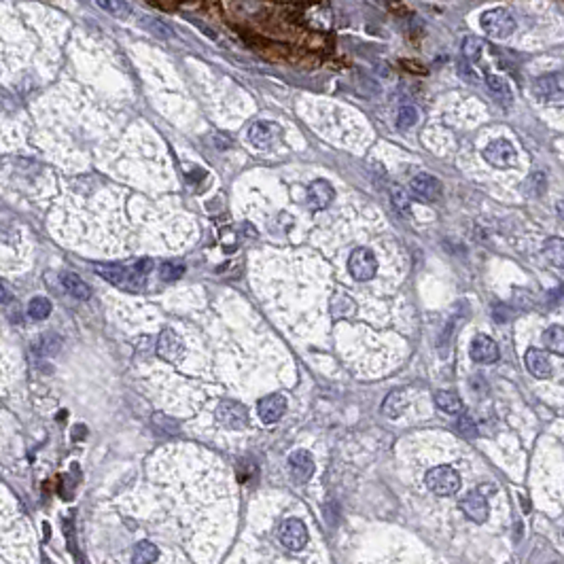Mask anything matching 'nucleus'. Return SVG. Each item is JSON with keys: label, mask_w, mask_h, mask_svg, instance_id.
Segmentation results:
<instances>
[{"label": "nucleus", "mask_w": 564, "mask_h": 564, "mask_svg": "<svg viewBox=\"0 0 564 564\" xmlns=\"http://www.w3.org/2000/svg\"><path fill=\"white\" fill-rule=\"evenodd\" d=\"M480 26L482 30L494 38V40H507L511 34L516 32V17L511 15L507 9H488L480 15Z\"/></svg>", "instance_id": "1"}, {"label": "nucleus", "mask_w": 564, "mask_h": 564, "mask_svg": "<svg viewBox=\"0 0 564 564\" xmlns=\"http://www.w3.org/2000/svg\"><path fill=\"white\" fill-rule=\"evenodd\" d=\"M93 272H98L102 278H107L111 284L130 289V291H138L142 287L144 274L134 268H125V266H117V264H107V266H93Z\"/></svg>", "instance_id": "2"}, {"label": "nucleus", "mask_w": 564, "mask_h": 564, "mask_svg": "<svg viewBox=\"0 0 564 564\" xmlns=\"http://www.w3.org/2000/svg\"><path fill=\"white\" fill-rule=\"evenodd\" d=\"M348 272L354 280L358 282H365V280H372L378 272V259L372 248H354L348 257Z\"/></svg>", "instance_id": "3"}, {"label": "nucleus", "mask_w": 564, "mask_h": 564, "mask_svg": "<svg viewBox=\"0 0 564 564\" xmlns=\"http://www.w3.org/2000/svg\"><path fill=\"white\" fill-rule=\"evenodd\" d=\"M427 486L431 492H435L437 496H450V494H456L458 488H460V475L456 473V469L448 467V465H439V467H433L427 478H425Z\"/></svg>", "instance_id": "4"}, {"label": "nucleus", "mask_w": 564, "mask_h": 564, "mask_svg": "<svg viewBox=\"0 0 564 564\" xmlns=\"http://www.w3.org/2000/svg\"><path fill=\"white\" fill-rule=\"evenodd\" d=\"M217 420L229 431H242L248 427V412L246 407L238 401L225 399L217 407Z\"/></svg>", "instance_id": "5"}, {"label": "nucleus", "mask_w": 564, "mask_h": 564, "mask_svg": "<svg viewBox=\"0 0 564 564\" xmlns=\"http://www.w3.org/2000/svg\"><path fill=\"white\" fill-rule=\"evenodd\" d=\"M484 160L494 168H511L518 160V151L509 140L498 138L484 148Z\"/></svg>", "instance_id": "6"}, {"label": "nucleus", "mask_w": 564, "mask_h": 564, "mask_svg": "<svg viewBox=\"0 0 564 564\" xmlns=\"http://www.w3.org/2000/svg\"><path fill=\"white\" fill-rule=\"evenodd\" d=\"M278 539L280 543L291 549V551H301L307 545V528L301 520L289 518L280 524L278 528Z\"/></svg>", "instance_id": "7"}, {"label": "nucleus", "mask_w": 564, "mask_h": 564, "mask_svg": "<svg viewBox=\"0 0 564 564\" xmlns=\"http://www.w3.org/2000/svg\"><path fill=\"white\" fill-rule=\"evenodd\" d=\"M280 134H282L280 128L272 121H257V123H252L246 132L248 142L254 144L257 148H270L274 142H278Z\"/></svg>", "instance_id": "8"}, {"label": "nucleus", "mask_w": 564, "mask_h": 564, "mask_svg": "<svg viewBox=\"0 0 564 564\" xmlns=\"http://www.w3.org/2000/svg\"><path fill=\"white\" fill-rule=\"evenodd\" d=\"M158 356L160 358H164V361H168V363H176L178 358L183 356V352H185V344H183V340L176 335V331L174 329H164L162 333H160V340H158Z\"/></svg>", "instance_id": "9"}, {"label": "nucleus", "mask_w": 564, "mask_h": 564, "mask_svg": "<svg viewBox=\"0 0 564 564\" xmlns=\"http://www.w3.org/2000/svg\"><path fill=\"white\" fill-rule=\"evenodd\" d=\"M257 412H259V418L266 422V425H276L284 412H287V399L276 392V395H270V397H264L257 405Z\"/></svg>", "instance_id": "10"}, {"label": "nucleus", "mask_w": 564, "mask_h": 564, "mask_svg": "<svg viewBox=\"0 0 564 564\" xmlns=\"http://www.w3.org/2000/svg\"><path fill=\"white\" fill-rule=\"evenodd\" d=\"M289 469H291V475L297 484H305L314 473V460H312L310 452H305V450L293 452L289 456Z\"/></svg>", "instance_id": "11"}, {"label": "nucleus", "mask_w": 564, "mask_h": 564, "mask_svg": "<svg viewBox=\"0 0 564 564\" xmlns=\"http://www.w3.org/2000/svg\"><path fill=\"white\" fill-rule=\"evenodd\" d=\"M409 189H412V193L416 195V197H420V199H425V201H435V199H439V195H441V191H443V187H441V183L433 176V174H416L414 178H412V183H409Z\"/></svg>", "instance_id": "12"}, {"label": "nucleus", "mask_w": 564, "mask_h": 564, "mask_svg": "<svg viewBox=\"0 0 564 564\" xmlns=\"http://www.w3.org/2000/svg\"><path fill=\"white\" fill-rule=\"evenodd\" d=\"M498 346L494 340H490L488 335H478L473 342H471V358L475 363H484V365H490V363H496L498 361Z\"/></svg>", "instance_id": "13"}, {"label": "nucleus", "mask_w": 564, "mask_h": 564, "mask_svg": "<svg viewBox=\"0 0 564 564\" xmlns=\"http://www.w3.org/2000/svg\"><path fill=\"white\" fill-rule=\"evenodd\" d=\"M524 363H526V369H528L535 378H539V380L551 378V361H549L547 354H545L543 350H539V348L526 350V354H524Z\"/></svg>", "instance_id": "14"}, {"label": "nucleus", "mask_w": 564, "mask_h": 564, "mask_svg": "<svg viewBox=\"0 0 564 564\" xmlns=\"http://www.w3.org/2000/svg\"><path fill=\"white\" fill-rule=\"evenodd\" d=\"M460 509H463V514L469 520H473L478 524L486 522V518H488V503L480 492H469L463 501H460Z\"/></svg>", "instance_id": "15"}, {"label": "nucleus", "mask_w": 564, "mask_h": 564, "mask_svg": "<svg viewBox=\"0 0 564 564\" xmlns=\"http://www.w3.org/2000/svg\"><path fill=\"white\" fill-rule=\"evenodd\" d=\"M333 195H335V191H333V187L327 183V181H314L312 185H310V189H307V201H310V206L314 208V211H323V208H327L329 204L333 201Z\"/></svg>", "instance_id": "16"}, {"label": "nucleus", "mask_w": 564, "mask_h": 564, "mask_svg": "<svg viewBox=\"0 0 564 564\" xmlns=\"http://www.w3.org/2000/svg\"><path fill=\"white\" fill-rule=\"evenodd\" d=\"M533 89H535V93L539 98L549 100V98H554V96H558V93L564 91V75H560V73L545 75V77H541V79L535 81V87Z\"/></svg>", "instance_id": "17"}, {"label": "nucleus", "mask_w": 564, "mask_h": 564, "mask_svg": "<svg viewBox=\"0 0 564 564\" xmlns=\"http://www.w3.org/2000/svg\"><path fill=\"white\" fill-rule=\"evenodd\" d=\"M486 85H488V91L492 93V98L498 102L501 107H511V102H514V93H511V87L503 77L486 75Z\"/></svg>", "instance_id": "18"}, {"label": "nucleus", "mask_w": 564, "mask_h": 564, "mask_svg": "<svg viewBox=\"0 0 564 564\" xmlns=\"http://www.w3.org/2000/svg\"><path fill=\"white\" fill-rule=\"evenodd\" d=\"M435 405L441 409V412H445V414H450V416L463 414V409H465L463 399H460V397H458L456 392H452V390H439V392L435 395Z\"/></svg>", "instance_id": "19"}, {"label": "nucleus", "mask_w": 564, "mask_h": 564, "mask_svg": "<svg viewBox=\"0 0 564 564\" xmlns=\"http://www.w3.org/2000/svg\"><path fill=\"white\" fill-rule=\"evenodd\" d=\"M32 350H34V354L45 356V358H47V356H56V354L62 350V337L56 335V333H43V335L34 342Z\"/></svg>", "instance_id": "20"}, {"label": "nucleus", "mask_w": 564, "mask_h": 564, "mask_svg": "<svg viewBox=\"0 0 564 564\" xmlns=\"http://www.w3.org/2000/svg\"><path fill=\"white\" fill-rule=\"evenodd\" d=\"M62 287L66 289V293L68 295H73L75 299H89V295H91V289L77 276V274H73V272H64L62 274Z\"/></svg>", "instance_id": "21"}, {"label": "nucleus", "mask_w": 564, "mask_h": 564, "mask_svg": "<svg viewBox=\"0 0 564 564\" xmlns=\"http://www.w3.org/2000/svg\"><path fill=\"white\" fill-rule=\"evenodd\" d=\"M407 407V397H405V390H392L386 399H384V405H382V412L388 416V418H399L403 414V409Z\"/></svg>", "instance_id": "22"}, {"label": "nucleus", "mask_w": 564, "mask_h": 564, "mask_svg": "<svg viewBox=\"0 0 564 564\" xmlns=\"http://www.w3.org/2000/svg\"><path fill=\"white\" fill-rule=\"evenodd\" d=\"M140 26H142L146 32H151L153 36L164 38V40H168V38H172V36H174V30H172V28H170L166 22H162L160 17L140 15Z\"/></svg>", "instance_id": "23"}, {"label": "nucleus", "mask_w": 564, "mask_h": 564, "mask_svg": "<svg viewBox=\"0 0 564 564\" xmlns=\"http://www.w3.org/2000/svg\"><path fill=\"white\" fill-rule=\"evenodd\" d=\"M541 340H543L545 350H549V352H554V354H558V356H564V327H560V325L549 327V329L543 333Z\"/></svg>", "instance_id": "24"}, {"label": "nucleus", "mask_w": 564, "mask_h": 564, "mask_svg": "<svg viewBox=\"0 0 564 564\" xmlns=\"http://www.w3.org/2000/svg\"><path fill=\"white\" fill-rule=\"evenodd\" d=\"M543 254L556 268L564 270V238H547L543 244Z\"/></svg>", "instance_id": "25"}, {"label": "nucleus", "mask_w": 564, "mask_h": 564, "mask_svg": "<svg viewBox=\"0 0 564 564\" xmlns=\"http://www.w3.org/2000/svg\"><path fill=\"white\" fill-rule=\"evenodd\" d=\"M96 5L117 20H128L132 15V7L125 3V0H96Z\"/></svg>", "instance_id": "26"}, {"label": "nucleus", "mask_w": 564, "mask_h": 564, "mask_svg": "<svg viewBox=\"0 0 564 564\" xmlns=\"http://www.w3.org/2000/svg\"><path fill=\"white\" fill-rule=\"evenodd\" d=\"M463 56L467 62L471 64H478L484 56V43L478 38V36H467L463 40Z\"/></svg>", "instance_id": "27"}, {"label": "nucleus", "mask_w": 564, "mask_h": 564, "mask_svg": "<svg viewBox=\"0 0 564 564\" xmlns=\"http://www.w3.org/2000/svg\"><path fill=\"white\" fill-rule=\"evenodd\" d=\"M51 314V301L47 297H34L28 303V317L32 321H45Z\"/></svg>", "instance_id": "28"}, {"label": "nucleus", "mask_w": 564, "mask_h": 564, "mask_svg": "<svg viewBox=\"0 0 564 564\" xmlns=\"http://www.w3.org/2000/svg\"><path fill=\"white\" fill-rule=\"evenodd\" d=\"M158 558H160L158 547L153 545L151 541H140V543H136V547H134V562L144 564V562H155Z\"/></svg>", "instance_id": "29"}, {"label": "nucleus", "mask_w": 564, "mask_h": 564, "mask_svg": "<svg viewBox=\"0 0 564 564\" xmlns=\"http://www.w3.org/2000/svg\"><path fill=\"white\" fill-rule=\"evenodd\" d=\"M416 123H418V111H416V107L405 105V107L399 109V113H397V128L399 130H409V128H414Z\"/></svg>", "instance_id": "30"}, {"label": "nucleus", "mask_w": 564, "mask_h": 564, "mask_svg": "<svg viewBox=\"0 0 564 564\" xmlns=\"http://www.w3.org/2000/svg\"><path fill=\"white\" fill-rule=\"evenodd\" d=\"M307 22L319 30H327L331 26V13L327 7H312L310 13H307Z\"/></svg>", "instance_id": "31"}, {"label": "nucleus", "mask_w": 564, "mask_h": 564, "mask_svg": "<svg viewBox=\"0 0 564 564\" xmlns=\"http://www.w3.org/2000/svg\"><path fill=\"white\" fill-rule=\"evenodd\" d=\"M160 274H162V278H164L166 282H174V280L183 278V274H185V264H181V261H166V264L162 266Z\"/></svg>", "instance_id": "32"}, {"label": "nucleus", "mask_w": 564, "mask_h": 564, "mask_svg": "<svg viewBox=\"0 0 564 564\" xmlns=\"http://www.w3.org/2000/svg\"><path fill=\"white\" fill-rule=\"evenodd\" d=\"M456 429L463 437H469L473 439L478 435V425L473 422V418L469 414H458V422H456Z\"/></svg>", "instance_id": "33"}, {"label": "nucleus", "mask_w": 564, "mask_h": 564, "mask_svg": "<svg viewBox=\"0 0 564 564\" xmlns=\"http://www.w3.org/2000/svg\"><path fill=\"white\" fill-rule=\"evenodd\" d=\"M390 199H392L395 208H397L401 215H407V213H409V197H407L405 189H401V187H392V191H390Z\"/></svg>", "instance_id": "34"}, {"label": "nucleus", "mask_w": 564, "mask_h": 564, "mask_svg": "<svg viewBox=\"0 0 564 564\" xmlns=\"http://www.w3.org/2000/svg\"><path fill=\"white\" fill-rule=\"evenodd\" d=\"M528 191L533 195H541L545 191V176L541 172H535L531 178H528Z\"/></svg>", "instance_id": "35"}, {"label": "nucleus", "mask_w": 564, "mask_h": 564, "mask_svg": "<svg viewBox=\"0 0 564 564\" xmlns=\"http://www.w3.org/2000/svg\"><path fill=\"white\" fill-rule=\"evenodd\" d=\"M494 319H496L498 323H505V321H509V319H511V312H509V307H507V305H496V307H494Z\"/></svg>", "instance_id": "36"}, {"label": "nucleus", "mask_w": 564, "mask_h": 564, "mask_svg": "<svg viewBox=\"0 0 564 564\" xmlns=\"http://www.w3.org/2000/svg\"><path fill=\"white\" fill-rule=\"evenodd\" d=\"M558 215L564 219V201H558Z\"/></svg>", "instance_id": "37"}]
</instances>
